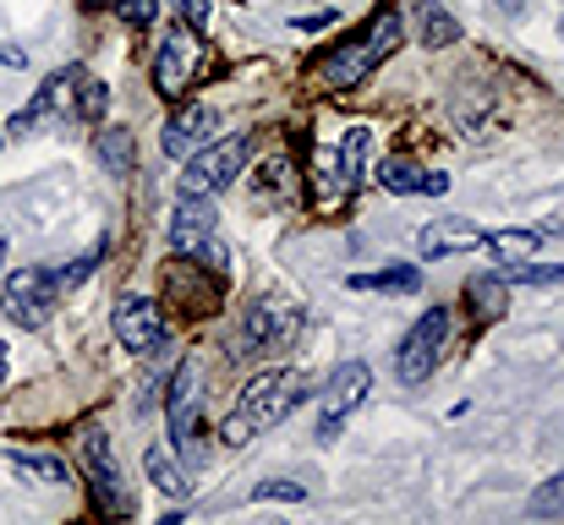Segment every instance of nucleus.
Wrapping results in <instances>:
<instances>
[{
	"instance_id": "obj_1",
	"label": "nucleus",
	"mask_w": 564,
	"mask_h": 525,
	"mask_svg": "<svg viewBox=\"0 0 564 525\" xmlns=\"http://www.w3.org/2000/svg\"><path fill=\"white\" fill-rule=\"evenodd\" d=\"M400 44H405V22H400L394 6H383V11H373V17L346 39V44H335V50L318 61V83L335 88V94H351V88H362V83L373 77Z\"/></svg>"
},
{
	"instance_id": "obj_2",
	"label": "nucleus",
	"mask_w": 564,
	"mask_h": 525,
	"mask_svg": "<svg viewBox=\"0 0 564 525\" xmlns=\"http://www.w3.org/2000/svg\"><path fill=\"white\" fill-rule=\"evenodd\" d=\"M368 154H373V132L368 127H346V132H318L313 138V203L329 214V208H346L357 197V186L368 181Z\"/></svg>"
},
{
	"instance_id": "obj_3",
	"label": "nucleus",
	"mask_w": 564,
	"mask_h": 525,
	"mask_svg": "<svg viewBox=\"0 0 564 525\" xmlns=\"http://www.w3.org/2000/svg\"><path fill=\"white\" fill-rule=\"evenodd\" d=\"M307 383H302V372H258V378H247V389L236 394V405H230V416H225V427H219V438L225 444H252L258 433H269V427H280L307 394H302Z\"/></svg>"
},
{
	"instance_id": "obj_4",
	"label": "nucleus",
	"mask_w": 564,
	"mask_h": 525,
	"mask_svg": "<svg viewBox=\"0 0 564 525\" xmlns=\"http://www.w3.org/2000/svg\"><path fill=\"white\" fill-rule=\"evenodd\" d=\"M197 72H203V39H197V28L171 22L160 33V50H154V94L165 105H182L192 94V83H197Z\"/></svg>"
},
{
	"instance_id": "obj_5",
	"label": "nucleus",
	"mask_w": 564,
	"mask_h": 525,
	"mask_svg": "<svg viewBox=\"0 0 564 525\" xmlns=\"http://www.w3.org/2000/svg\"><path fill=\"white\" fill-rule=\"evenodd\" d=\"M247 160H252V138H247V132L219 138V143H203L192 160H182V165H187V171H182V192L214 197V192H225L236 175L247 171Z\"/></svg>"
},
{
	"instance_id": "obj_6",
	"label": "nucleus",
	"mask_w": 564,
	"mask_h": 525,
	"mask_svg": "<svg viewBox=\"0 0 564 525\" xmlns=\"http://www.w3.org/2000/svg\"><path fill=\"white\" fill-rule=\"evenodd\" d=\"M55 302H61V285L50 269H17L11 280H0V307H6V324L17 329H44Z\"/></svg>"
},
{
	"instance_id": "obj_7",
	"label": "nucleus",
	"mask_w": 564,
	"mask_h": 525,
	"mask_svg": "<svg viewBox=\"0 0 564 525\" xmlns=\"http://www.w3.org/2000/svg\"><path fill=\"white\" fill-rule=\"evenodd\" d=\"M214 230H219L214 203L197 197V192H182V203H176V214H171V225H165L171 252H176V258H208V269H225V263H219V247H214Z\"/></svg>"
},
{
	"instance_id": "obj_8",
	"label": "nucleus",
	"mask_w": 564,
	"mask_h": 525,
	"mask_svg": "<svg viewBox=\"0 0 564 525\" xmlns=\"http://www.w3.org/2000/svg\"><path fill=\"white\" fill-rule=\"evenodd\" d=\"M444 340H449V307H427V313L411 324V335L400 340V356H394V372H400L405 389H416V383L433 378V367H438V356H444Z\"/></svg>"
},
{
	"instance_id": "obj_9",
	"label": "nucleus",
	"mask_w": 564,
	"mask_h": 525,
	"mask_svg": "<svg viewBox=\"0 0 564 525\" xmlns=\"http://www.w3.org/2000/svg\"><path fill=\"white\" fill-rule=\"evenodd\" d=\"M77 460H83V477H88V488H94L99 510H105V515H127V510H132V499H127V488H121L116 449H110V438H105L99 427H88V433L77 438Z\"/></svg>"
},
{
	"instance_id": "obj_10",
	"label": "nucleus",
	"mask_w": 564,
	"mask_h": 525,
	"mask_svg": "<svg viewBox=\"0 0 564 525\" xmlns=\"http://www.w3.org/2000/svg\"><path fill=\"white\" fill-rule=\"evenodd\" d=\"M368 389H373L368 361H340V367L329 372V383H324V422H318V438H324V444H335V438H340L346 416L368 400Z\"/></svg>"
},
{
	"instance_id": "obj_11",
	"label": "nucleus",
	"mask_w": 564,
	"mask_h": 525,
	"mask_svg": "<svg viewBox=\"0 0 564 525\" xmlns=\"http://www.w3.org/2000/svg\"><path fill=\"white\" fill-rule=\"evenodd\" d=\"M296 335H302V307L296 302H258L241 324V350L269 356V350H285Z\"/></svg>"
},
{
	"instance_id": "obj_12",
	"label": "nucleus",
	"mask_w": 564,
	"mask_h": 525,
	"mask_svg": "<svg viewBox=\"0 0 564 525\" xmlns=\"http://www.w3.org/2000/svg\"><path fill=\"white\" fill-rule=\"evenodd\" d=\"M165 313H160V302H149V296H127V302H116V340L121 350H132V356H149V350L165 346Z\"/></svg>"
},
{
	"instance_id": "obj_13",
	"label": "nucleus",
	"mask_w": 564,
	"mask_h": 525,
	"mask_svg": "<svg viewBox=\"0 0 564 525\" xmlns=\"http://www.w3.org/2000/svg\"><path fill=\"white\" fill-rule=\"evenodd\" d=\"M214 132H219V110H208V105H176L171 121H165L160 149H165L171 160H192L203 143H214Z\"/></svg>"
},
{
	"instance_id": "obj_14",
	"label": "nucleus",
	"mask_w": 564,
	"mask_h": 525,
	"mask_svg": "<svg viewBox=\"0 0 564 525\" xmlns=\"http://www.w3.org/2000/svg\"><path fill=\"white\" fill-rule=\"evenodd\" d=\"M477 247H488V230H482V225H471V219H433V225L416 236V252H422V263L466 258V252H477Z\"/></svg>"
},
{
	"instance_id": "obj_15",
	"label": "nucleus",
	"mask_w": 564,
	"mask_h": 525,
	"mask_svg": "<svg viewBox=\"0 0 564 525\" xmlns=\"http://www.w3.org/2000/svg\"><path fill=\"white\" fill-rule=\"evenodd\" d=\"M383 186V192H394V197H405V192H449V175H438V171H422V165H411V160H378V171H368Z\"/></svg>"
},
{
	"instance_id": "obj_16",
	"label": "nucleus",
	"mask_w": 564,
	"mask_h": 525,
	"mask_svg": "<svg viewBox=\"0 0 564 525\" xmlns=\"http://www.w3.org/2000/svg\"><path fill=\"white\" fill-rule=\"evenodd\" d=\"M143 471H149V482H154L160 493H171V499H187V493H192L187 466H182V460H176V449H165V444H149Z\"/></svg>"
},
{
	"instance_id": "obj_17",
	"label": "nucleus",
	"mask_w": 564,
	"mask_h": 525,
	"mask_svg": "<svg viewBox=\"0 0 564 525\" xmlns=\"http://www.w3.org/2000/svg\"><path fill=\"white\" fill-rule=\"evenodd\" d=\"M94 154H99V165H105L110 175H132L138 171V143H132V132H127V127H99Z\"/></svg>"
},
{
	"instance_id": "obj_18",
	"label": "nucleus",
	"mask_w": 564,
	"mask_h": 525,
	"mask_svg": "<svg viewBox=\"0 0 564 525\" xmlns=\"http://www.w3.org/2000/svg\"><path fill=\"white\" fill-rule=\"evenodd\" d=\"M416 39L427 50H444V44H460V22L438 6V0H416Z\"/></svg>"
},
{
	"instance_id": "obj_19",
	"label": "nucleus",
	"mask_w": 564,
	"mask_h": 525,
	"mask_svg": "<svg viewBox=\"0 0 564 525\" xmlns=\"http://www.w3.org/2000/svg\"><path fill=\"white\" fill-rule=\"evenodd\" d=\"M538 247H543V230H499V236H488V252H494L505 269L532 263V258H538Z\"/></svg>"
},
{
	"instance_id": "obj_20",
	"label": "nucleus",
	"mask_w": 564,
	"mask_h": 525,
	"mask_svg": "<svg viewBox=\"0 0 564 525\" xmlns=\"http://www.w3.org/2000/svg\"><path fill=\"white\" fill-rule=\"evenodd\" d=\"M11 466H17L22 477L44 482V488H66V482H72V466H66V460H55V455H28V449H11Z\"/></svg>"
},
{
	"instance_id": "obj_21",
	"label": "nucleus",
	"mask_w": 564,
	"mask_h": 525,
	"mask_svg": "<svg viewBox=\"0 0 564 525\" xmlns=\"http://www.w3.org/2000/svg\"><path fill=\"white\" fill-rule=\"evenodd\" d=\"M351 291H422V269L394 263V269H378V274H351Z\"/></svg>"
},
{
	"instance_id": "obj_22",
	"label": "nucleus",
	"mask_w": 564,
	"mask_h": 525,
	"mask_svg": "<svg viewBox=\"0 0 564 525\" xmlns=\"http://www.w3.org/2000/svg\"><path fill=\"white\" fill-rule=\"evenodd\" d=\"M466 302L482 313V318H499L510 307V285L505 274H482V280H466Z\"/></svg>"
},
{
	"instance_id": "obj_23",
	"label": "nucleus",
	"mask_w": 564,
	"mask_h": 525,
	"mask_svg": "<svg viewBox=\"0 0 564 525\" xmlns=\"http://www.w3.org/2000/svg\"><path fill=\"white\" fill-rule=\"evenodd\" d=\"M247 499H252V504H302L307 488H302V482H285V477H269V482H258Z\"/></svg>"
},
{
	"instance_id": "obj_24",
	"label": "nucleus",
	"mask_w": 564,
	"mask_h": 525,
	"mask_svg": "<svg viewBox=\"0 0 564 525\" xmlns=\"http://www.w3.org/2000/svg\"><path fill=\"white\" fill-rule=\"evenodd\" d=\"M560 510H564V471L549 477V482L532 493V515H560Z\"/></svg>"
},
{
	"instance_id": "obj_25",
	"label": "nucleus",
	"mask_w": 564,
	"mask_h": 525,
	"mask_svg": "<svg viewBox=\"0 0 564 525\" xmlns=\"http://www.w3.org/2000/svg\"><path fill=\"white\" fill-rule=\"evenodd\" d=\"M94 263H99V252H88V258H77V263H66V269H50V274H55V285H61V296H66V291H77V285L94 274Z\"/></svg>"
},
{
	"instance_id": "obj_26",
	"label": "nucleus",
	"mask_w": 564,
	"mask_h": 525,
	"mask_svg": "<svg viewBox=\"0 0 564 525\" xmlns=\"http://www.w3.org/2000/svg\"><path fill=\"white\" fill-rule=\"evenodd\" d=\"M116 11H121L127 28H149L160 17V0H116Z\"/></svg>"
},
{
	"instance_id": "obj_27",
	"label": "nucleus",
	"mask_w": 564,
	"mask_h": 525,
	"mask_svg": "<svg viewBox=\"0 0 564 525\" xmlns=\"http://www.w3.org/2000/svg\"><path fill=\"white\" fill-rule=\"evenodd\" d=\"M176 6H182V22L197 28V33H203V28H208V17H214V0H176Z\"/></svg>"
},
{
	"instance_id": "obj_28",
	"label": "nucleus",
	"mask_w": 564,
	"mask_h": 525,
	"mask_svg": "<svg viewBox=\"0 0 564 525\" xmlns=\"http://www.w3.org/2000/svg\"><path fill=\"white\" fill-rule=\"evenodd\" d=\"M324 22H329V11H313V17H296V28H302V33H318Z\"/></svg>"
},
{
	"instance_id": "obj_29",
	"label": "nucleus",
	"mask_w": 564,
	"mask_h": 525,
	"mask_svg": "<svg viewBox=\"0 0 564 525\" xmlns=\"http://www.w3.org/2000/svg\"><path fill=\"white\" fill-rule=\"evenodd\" d=\"M0 280H6V236H0Z\"/></svg>"
},
{
	"instance_id": "obj_30",
	"label": "nucleus",
	"mask_w": 564,
	"mask_h": 525,
	"mask_svg": "<svg viewBox=\"0 0 564 525\" xmlns=\"http://www.w3.org/2000/svg\"><path fill=\"white\" fill-rule=\"evenodd\" d=\"M83 6H88V11H99V6H116V0H83Z\"/></svg>"
},
{
	"instance_id": "obj_31",
	"label": "nucleus",
	"mask_w": 564,
	"mask_h": 525,
	"mask_svg": "<svg viewBox=\"0 0 564 525\" xmlns=\"http://www.w3.org/2000/svg\"><path fill=\"white\" fill-rule=\"evenodd\" d=\"M499 6H510V11H521V6H527V0H499Z\"/></svg>"
},
{
	"instance_id": "obj_32",
	"label": "nucleus",
	"mask_w": 564,
	"mask_h": 525,
	"mask_svg": "<svg viewBox=\"0 0 564 525\" xmlns=\"http://www.w3.org/2000/svg\"><path fill=\"white\" fill-rule=\"evenodd\" d=\"M0 383H6V346H0Z\"/></svg>"
},
{
	"instance_id": "obj_33",
	"label": "nucleus",
	"mask_w": 564,
	"mask_h": 525,
	"mask_svg": "<svg viewBox=\"0 0 564 525\" xmlns=\"http://www.w3.org/2000/svg\"><path fill=\"white\" fill-rule=\"evenodd\" d=\"M0 143H6V132H0Z\"/></svg>"
},
{
	"instance_id": "obj_34",
	"label": "nucleus",
	"mask_w": 564,
	"mask_h": 525,
	"mask_svg": "<svg viewBox=\"0 0 564 525\" xmlns=\"http://www.w3.org/2000/svg\"><path fill=\"white\" fill-rule=\"evenodd\" d=\"M560 28H564V17H560Z\"/></svg>"
}]
</instances>
